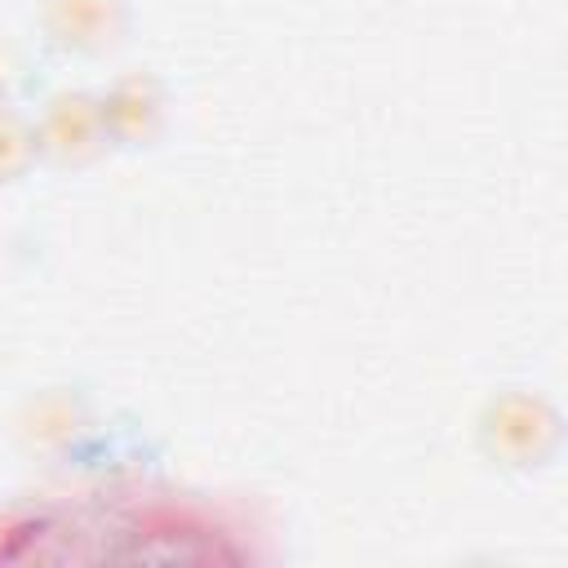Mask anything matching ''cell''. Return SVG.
<instances>
[{
    "label": "cell",
    "instance_id": "cell-3",
    "mask_svg": "<svg viewBox=\"0 0 568 568\" xmlns=\"http://www.w3.org/2000/svg\"><path fill=\"white\" fill-rule=\"evenodd\" d=\"M106 9L111 0H62L67 22L58 27L67 44H98L106 36Z\"/></svg>",
    "mask_w": 568,
    "mask_h": 568
},
{
    "label": "cell",
    "instance_id": "cell-1",
    "mask_svg": "<svg viewBox=\"0 0 568 568\" xmlns=\"http://www.w3.org/2000/svg\"><path fill=\"white\" fill-rule=\"evenodd\" d=\"M98 124H102V115L84 98H58L53 102V120H49V142L62 155H80L84 146H93Z\"/></svg>",
    "mask_w": 568,
    "mask_h": 568
},
{
    "label": "cell",
    "instance_id": "cell-4",
    "mask_svg": "<svg viewBox=\"0 0 568 568\" xmlns=\"http://www.w3.org/2000/svg\"><path fill=\"white\" fill-rule=\"evenodd\" d=\"M27 133H22V124L18 120H9V115H0V173H9V169H18L22 164V155H27Z\"/></svg>",
    "mask_w": 568,
    "mask_h": 568
},
{
    "label": "cell",
    "instance_id": "cell-2",
    "mask_svg": "<svg viewBox=\"0 0 568 568\" xmlns=\"http://www.w3.org/2000/svg\"><path fill=\"white\" fill-rule=\"evenodd\" d=\"M142 115H155V93H151L146 80H129V84H120L102 102V124H115V129L138 133L142 129Z\"/></svg>",
    "mask_w": 568,
    "mask_h": 568
}]
</instances>
